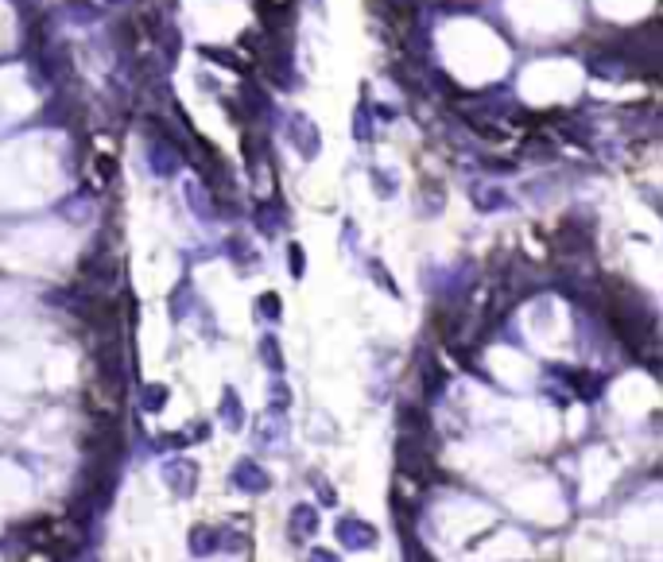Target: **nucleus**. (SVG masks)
<instances>
[{
    "instance_id": "nucleus-1",
    "label": "nucleus",
    "mask_w": 663,
    "mask_h": 562,
    "mask_svg": "<svg viewBox=\"0 0 663 562\" xmlns=\"http://www.w3.org/2000/svg\"><path fill=\"white\" fill-rule=\"evenodd\" d=\"M24 535H28L35 547L51 551L58 558H70L78 551V543H82V535L70 528V523H58V520H35L31 528H24Z\"/></svg>"
}]
</instances>
